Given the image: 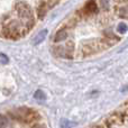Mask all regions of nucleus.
I'll return each instance as SVG.
<instances>
[{"mask_svg":"<svg viewBox=\"0 0 128 128\" xmlns=\"http://www.w3.org/2000/svg\"><path fill=\"white\" fill-rule=\"evenodd\" d=\"M66 37H68V33H66L65 29H61V30H58V33H56L55 35V42H63V40H66Z\"/></svg>","mask_w":128,"mask_h":128,"instance_id":"7","label":"nucleus"},{"mask_svg":"<svg viewBox=\"0 0 128 128\" xmlns=\"http://www.w3.org/2000/svg\"><path fill=\"white\" fill-rule=\"evenodd\" d=\"M34 128H45V127H44V125L37 124V125H35V126H34Z\"/></svg>","mask_w":128,"mask_h":128,"instance_id":"14","label":"nucleus"},{"mask_svg":"<svg viewBox=\"0 0 128 128\" xmlns=\"http://www.w3.org/2000/svg\"><path fill=\"white\" fill-rule=\"evenodd\" d=\"M119 15L122 16V17L128 18V6H124L122 8H120V10H119Z\"/></svg>","mask_w":128,"mask_h":128,"instance_id":"10","label":"nucleus"},{"mask_svg":"<svg viewBox=\"0 0 128 128\" xmlns=\"http://www.w3.org/2000/svg\"><path fill=\"white\" fill-rule=\"evenodd\" d=\"M61 126H62V128H71L74 126V122H66V120H63V122L61 124Z\"/></svg>","mask_w":128,"mask_h":128,"instance_id":"12","label":"nucleus"},{"mask_svg":"<svg viewBox=\"0 0 128 128\" xmlns=\"http://www.w3.org/2000/svg\"><path fill=\"white\" fill-rule=\"evenodd\" d=\"M34 97H35V99H37V100H44L45 98V93L43 92L42 90H38V91H36L35 92V96H34Z\"/></svg>","mask_w":128,"mask_h":128,"instance_id":"9","label":"nucleus"},{"mask_svg":"<svg viewBox=\"0 0 128 128\" xmlns=\"http://www.w3.org/2000/svg\"><path fill=\"white\" fill-rule=\"evenodd\" d=\"M100 2H101V6L104 9L109 8V0H100Z\"/></svg>","mask_w":128,"mask_h":128,"instance_id":"13","label":"nucleus"},{"mask_svg":"<svg viewBox=\"0 0 128 128\" xmlns=\"http://www.w3.org/2000/svg\"><path fill=\"white\" fill-rule=\"evenodd\" d=\"M97 4H96L94 0H90V1L88 2V4L84 6V12H86V15H93L94 12H97Z\"/></svg>","mask_w":128,"mask_h":128,"instance_id":"5","label":"nucleus"},{"mask_svg":"<svg viewBox=\"0 0 128 128\" xmlns=\"http://www.w3.org/2000/svg\"><path fill=\"white\" fill-rule=\"evenodd\" d=\"M4 37L9 38V40H18L22 36H24L27 33L26 29L24 28L22 22L17 19H11L7 17L6 22H4L1 30Z\"/></svg>","mask_w":128,"mask_h":128,"instance_id":"1","label":"nucleus"},{"mask_svg":"<svg viewBox=\"0 0 128 128\" xmlns=\"http://www.w3.org/2000/svg\"><path fill=\"white\" fill-rule=\"evenodd\" d=\"M46 35H47V30L46 29H44V30H42V32H40L38 33V35L35 37V40H34V44H40V42H43V40H45V37H46Z\"/></svg>","mask_w":128,"mask_h":128,"instance_id":"8","label":"nucleus"},{"mask_svg":"<svg viewBox=\"0 0 128 128\" xmlns=\"http://www.w3.org/2000/svg\"><path fill=\"white\" fill-rule=\"evenodd\" d=\"M127 119H128V112H115L107 118L104 124L108 125L109 127L119 126V125L124 124Z\"/></svg>","mask_w":128,"mask_h":128,"instance_id":"4","label":"nucleus"},{"mask_svg":"<svg viewBox=\"0 0 128 128\" xmlns=\"http://www.w3.org/2000/svg\"><path fill=\"white\" fill-rule=\"evenodd\" d=\"M10 116L15 120L27 122V124H28V122H35L38 117L36 111L32 110V109H28V108H18V109H16V110L11 111Z\"/></svg>","mask_w":128,"mask_h":128,"instance_id":"3","label":"nucleus"},{"mask_svg":"<svg viewBox=\"0 0 128 128\" xmlns=\"http://www.w3.org/2000/svg\"><path fill=\"white\" fill-rule=\"evenodd\" d=\"M15 10H16L17 16L19 17L20 22H22L24 28L26 29V32L30 30L34 26V22H35V20H34V14H33L30 6L24 1H19L15 4Z\"/></svg>","mask_w":128,"mask_h":128,"instance_id":"2","label":"nucleus"},{"mask_svg":"<svg viewBox=\"0 0 128 128\" xmlns=\"http://www.w3.org/2000/svg\"><path fill=\"white\" fill-rule=\"evenodd\" d=\"M122 1H127V0H122Z\"/></svg>","mask_w":128,"mask_h":128,"instance_id":"15","label":"nucleus"},{"mask_svg":"<svg viewBox=\"0 0 128 128\" xmlns=\"http://www.w3.org/2000/svg\"><path fill=\"white\" fill-rule=\"evenodd\" d=\"M0 128H12V120L6 115H0Z\"/></svg>","mask_w":128,"mask_h":128,"instance_id":"6","label":"nucleus"},{"mask_svg":"<svg viewBox=\"0 0 128 128\" xmlns=\"http://www.w3.org/2000/svg\"><path fill=\"white\" fill-rule=\"evenodd\" d=\"M127 30H128V27L126 26V24H119V26L117 27V32H118V33L124 34V33H126Z\"/></svg>","mask_w":128,"mask_h":128,"instance_id":"11","label":"nucleus"}]
</instances>
